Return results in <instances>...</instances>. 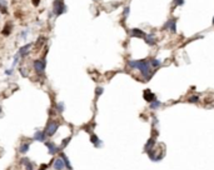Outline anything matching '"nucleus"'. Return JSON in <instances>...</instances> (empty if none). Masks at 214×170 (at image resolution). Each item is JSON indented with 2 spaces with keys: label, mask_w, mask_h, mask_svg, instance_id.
Returning <instances> with one entry per match:
<instances>
[{
  "label": "nucleus",
  "mask_w": 214,
  "mask_h": 170,
  "mask_svg": "<svg viewBox=\"0 0 214 170\" xmlns=\"http://www.w3.org/2000/svg\"><path fill=\"white\" fill-rule=\"evenodd\" d=\"M128 65L132 69L140 70V73H142V75L144 76V79H145V80H149L152 78V75H153L152 70H153V68H152V65H150V60H148V59H143V60H129Z\"/></svg>",
  "instance_id": "1"
},
{
  "label": "nucleus",
  "mask_w": 214,
  "mask_h": 170,
  "mask_svg": "<svg viewBox=\"0 0 214 170\" xmlns=\"http://www.w3.org/2000/svg\"><path fill=\"white\" fill-rule=\"evenodd\" d=\"M53 14L55 16H59L62 15V14H64L65 11H67V6H65V4L63 0H55V1L53 3Z\"/></svg>",
  "instance_id": "2"
},
{
  "label": "nucleus",
  "mask_w": 214,
  "mask_h": 170,
  "mask_svg": "<svg viewBox=\"0 0 214 170\" xmlns=\"http://www.w3.org/2000/svg\"><path fill=\"white\" fill-rule=\"evenodd\" d=\"M58 127H59V123H58V121L50 120V121L48 123V125H46V129L44 130L45 134H46V136H53L55 133H57Z\"/></svg>",
  "instance_id": "3"
},
{
  "label": "nucleus",
  "mask_w": 214,
  "mask_h": 170,
  "mask_svg": "<svg viewBox=\"0 0 214 170\" xmlns=\"http://www.w3.org/2000/svg\"><path fill=\"white\" fill-rule=\"evenodd\" d=\"M33 67H34V70L38 74H44L45 73V68H46V60L45 59L35 60L34 64H33Z\"/></svg>",
  "instance_id": "4"
},
{
  "label": "nucleus",
  "mask_w": 214,
  "mask_h": 170,
  "mask_svg": "<svg viewBox=\"0 0 214 170\" xmlns=\"http://www.w3.org/2000/svg\"><path fill=\"white\" fill-rule=\"evenodd\" d=\"M53 168H54V170H64V168H65V163H64V160H63L62 157H59V158H57V159L54 160Z\"/></svg>",
  "instance_id": "5"
},
{
  "label": "nucleus",
  "mask_w": 214,
  "mask_h": 170,
  "mask_svg": "<svg viewBox=\"0 0 214 170\" xmlns=\"http://www.w3.org/2000/svg\"><path fill=\"white\" fill-rule=\"evenodd\" d=\"M31 45H33L31 42H28V44H25L24 46H21V48L19 49V51H18V54L20 55V58H23V56H26L28 54H29Z\"/></svg>",
  "instance_id": "6"
},
{
  "label": "nucleus",
  "mask_w": 214,
  "mask_h": 170,
  "mask_svg": "<svg viewBox=\"0 0 214 170\" xmlns=\"http://www.w3.org/2000/svg\"><path fill=\"white\" fill-rule=\"evenodd\" d=\"M45 145L49 149L50 154H57L59 152V146H57V144L53 143V141H45Z\"/></svg>",
  "instance_id": "7"
},
{
  "label": "nucleus",
  "mask_w": 214,
  "mask_h": 170,
  "mask_svg": "<svg viewBox=\"0 0 214 170\" xmlns=\"http://www.w3.org/2000/svg\"><path fill=\"white\" fill-rule=\"evenodd\" d=\"M33 139L36 140V141H45V139H46V134H45V131H40V130L35 131L34 138H33Z\"/></svg>",
  "instance_id": "8"
},
{
  "label": "nucleus",
  "mask_w": 214,
  "mask_h": 170,
  "mask_svg": "<svg viewBox=\"0 0 214 170\" xmlns=\"http://www.w3.org/2000/svg\"><path fill=\"white\" fill-rule=\"evenodd\" d=\"M144 40H145L147 44H148V45H150V46L155 45V42H157V39H155L154 34H147L145 36H144Z\"/></svg>",
  "instance_id": "9"
},
{
  "label": "nucleus",
  "mask_w": 214,
  "mask_h": 170,
  "mask_svg": "<svg viewBox=\"0 0 214 170\" xmlns=\"http://www.w3.org/2000/svg\"><path fill=\"white\" fill-rule=\"evenodd\" d=\"M143 96H144V99H145V101H148V103H152V101L155 99V95L149 90V89H147V90L144 91Z\"/></svg>",
  "instance_id": "10"
},
{
  "label": "nucleus",
  "mask_w": 214,
  "mask_h": 170,
  "mask_svg": "<svg viewBox=\"0 0 214 170\" xmlns=\"http://www.w3.org/2000/svg\"><path fill=\"white\" fill-rule=\"evenodd\" d=\"M20 164L24 165L26 170H33V169H34V165H33V164L30 163V160L26 159V158H23V159L20 160Z\"/></svg>",
  "instance_id": "11"
},
{
  "label": "nucleus",
  "mask_w": 214,
  "mask_h": 170,
  "mask_svg": "<svg viewBox=\"0 0 214 170\" xmlns=\"http://www.w3.org/2000/svg\"><path fill=\"white\" fill-rule=\"evenodd\" d=\"M132 36H134V38H143L144 39V36H145L147 34L144 33L143 30H140V29H132Z\"/></svg>",
  "instance_id": "12"
},
{
  "label": "nucleus",
  "mask_w": 214,
  "mask_h": 170,
  "mask_svg": "<svg viewBox=\"0 0 214 170\" xmlns=\"http://www.w3.org/2000/svg\"><path fill=\"white\" fill-rule=\"evenodd\" d=\"M168 29L171 33H176V20H175V19L168 20Z\"/></svg>",
  "instance_id": "13"
},
{
  "label": "nucleus",
  "mask_w": 214,
  "mask_h": 170,
  "mask_svg": "<svg viewBox=\"0 0 214 170\" xmlns=\"http://www.w3.org/2000/svg\"><path fill=\"white\" fill-rule=\"evenodd\" d=\"M90 141H91L93 144H94L95 148H100V146H101V140L98 138L96 135H91V136H90Z\"/></svg>",
  "instance_id": "14"
},
{
  "label": "nucleus",
  "mask_w": 214,
  "mask_h": 170,
  "mask_svg": "<svg viewBox=\"0 0 214 170\" xmlns=\"http://www.w3.org/2000/svg\"><path fill=\"white\" fill-rule=\"evenodd\" d=\"M155 145V139L154 138H150L149 140L147 141V144H145V152H148V150H150V149H153V146Z\"/></svg>",
  "instance_id": "15"
},
{
  "label": "nucleus",
  "mask_w": 214,
  "mask_h": 170,
  "mask_svg": "<svg viewBox=\"0 0 214 170\" xmlns=\"http://www.w3.org/2000/svg\"><path fill=\"white\" fill-rule=\"evenodd\" d=\"M0 11L6 14L8 13V1L6 0H0Z\"/></svg>",
  "instance_id": "16"
},
{
  "label": "nucleus",
  "mask_w": 214,
  "mask_h": 170,
  "mask_svg": "<svg viewBox=\"0 0 214 170\" xmlns=\"http://www.w3.org/2000/svg\"><path fill=\"white\" fill-rule=\"evenodd\" d=\"M162 106V103L159 101V100H157V99H154L152 103H150V109H153V110H157V109H159V108Z\"/></svg>",
  "instance_id": "17"
},
{
  "label": "nucleus",
  "mask_w": 214,
  "mask_h": 170,
  "mask_svg": "<svg viewBox=\"0 0 214 170\" xmlns=\"http://www.w3.org/2000/svg\"><path fill=\"white\" fill-rule=\"evenodd\" d=\"M29 146H30V143H24V144H21V145L19 146V152H20L21 154L28 153V150H29Z\"/></svg>",
  "instance_id": "18"
},
{
  "label": "nucleus",
  "mask_w": 214,
  "mask_h": 170,
  "mask_svg": "<svg viewBox=\"0 0 214 170\" xmlns=\"http://www.w3.org/2000/svg\"><path fill=\"white\" fill-rule=\"evenodd\" d=\"M150 65H152L153 69H157V68H159L162 65V61L159 59H152L150 60Z\"/></svg>",
  "instance_id": "19"
},
{
  "label": "nucleus",
  "mask_w": 214,
  "mask_h": 170,
  "mask_svg": "<svg viewBox=\"0 0 214 170\" xmlns=\"http://www.w3.org/2000/svg\"><path fill=\"white\" fill-rule=\"evenodd\" d=\"M60 157H62V158H63V160H64V163H65V168L69 169V170H72V165H70V163H69V159L67 158V155H65V154H60Z\"/></svg>",
  "instance_id": "20"
},
{
  "label": "nucleus",
  "mask_w": 214,
  "mask_h": 170,
  "mask_svg": "<svg viewBox=\"0 0 214 170\" xmlns=\"http://www.w3.org/2000/svg\"><path fill=\"white\" fill-rule=\"evenodd\" d=\"M29 33H30V29H25V30H23L21 33H20V39H23V40H26V38H28V35H29Z\"/></svg>",
  "instance_id": "21"
},
{
  "label": "nucleus",
  "mask_w": 214,
  "mask_h": 170,
  "mask_svg": "<svg viewBox=\"0 0 214 170\" xmlns=\"http://www.w3.org/2000/svg\"><path fill=\"white\" fill-rule=\"evenodd\" d=\"M57 109H58V111H59V113H63V111H64V103H63V101L58 103V105H57Z\"/></svg>",
  "instance_id": "22"
},
{
  "label": "nucleus",
  "mask_w": 214,
  "mask_h": 170,
  "mask_svg": "<svg viewBox=\"0 0 214 170\" xmlns=\"http://www.w3.org/2000/svg\"><path fill=\"white\" fill-rule=\"evenodd\" d=\"M184 1L185 0H174V5L175 6H182V5H184Z\"/></svg>",
  "instance_id": "23"
},
{
  "label": "nucleus",
  "mask_w": 214,
  "mask_h": 170,
  "mask_svg": "<svg viewBox=\"0 0 214 170\" xmlns=\"http://www.w3.org/2000/svg\"><path fill=\"white\" fill-rule=\"evenodd\" d=\"M188 101H189V103H198V101H199V98L195 96V95H194V96H190V98L188 99Z\"/></svg>",
  "instance_id": "24"
},
{
  "label": "nucleus",
  "mask_w": 214,
  "mask_h": 170,
  "mask_svg": "<svg viewBox=\"0 0 214 170\" xmlns=\"http://www.w3.org/2000/svg\"><path fill=\"white\" fill-rule=\"evenodd\" d=\"M19 59H20V55L19 54H16L15 56H14V61H13V68L15 67V65L18 64V61H19Z\"/></svg>",
  "instance_id": "25"
},
{
  "label": "nucleus",
  "mask_w": 214,
  "mask_h": 170,
  "mask_svg": "<svg viewBox=\"0 0 214 170\" xmlns=\"http://www.w3.org/2000/svg\"><path fill=\"white\" fill-rule=\"evenodd\" d=\"M129 11H130V8H129V6H127V8L124 9V13H123L124 18H128V15H129Z\"/></svg>",
  "instance_id": "26"
},
{
  "label": "nucleus",
  "mask_w": 214,
  "mask_h": 170,
  "mask_svg": "<svg viewBox=\"0 0 214 170\" xmlns=\"http://www.w3.org/2000/svg\"><path fill=\"white\" fill-rule=\"evenodd\" d=\"M9 28H10V24H9V23H8V24H6V26L4 28V34H5V35H8L9 33H10V31H9Z\"/></svg>",
  "instance_id": "27"
},
{
  "label": "nucleus",
  "mask_w": 214,
  "mask_h": 170,
  "mask_svg": "<svg viewBox=\"0 0 214 170\" xmlns=\"http://www.w3.org/2000/svg\"><path fill=\"white\" fill-rule=\"evenodd\" d=\"M20 73H21V75H23V76H24V78H26V76H28V74H26V70H25L24 68H20Z\"/></svg>",
  "instance_id": "28"
},
{
  "label": "nucleus",
  "mask_w": 214,
  "mask_h": 170,
  "mask_svg": "<svg viewBox=\"0 0 214 170\" xmlns=\"http://www.w3.org/2000/svg\"><path fill=\"white\" fill-rule=\"evenodd\" d=\"M103 94V88H96V95H100Z\"/></svg>",
  "instance_id": "29"
},
{
  "label": "nucleus",
  "mask_w": 214,
  "mask_h": 170,
  "mask_svg": "<svg viewBox=\"0 0 214 170\" xmlns=\"http://www.w3.org/2000/svg\"><path fill=\"white\" fill-rule=\"evenodd\" d=\"M13 70H14L13 68H11V69H6V70H5V75H11V74H13Z\"/></svg>",
  "instance_id": "30"
},
{
  "label": "nucleus",
  "mask_w": 214,
  "mask_h": 170,
  "mask_svg": "<svg viewBox=\"0 0 214 170\" xmlns=\"http://www.w3.org/2000/svg\"><path fill=\"white\" fill-rule=\"evenodd\" d=\"M0 113H1V106H0Z\"/></svg>",
  "instance_id": "31"
},
{
  "label": "nucleus",
  "mask_w": 214,
  "mask_h": 170,
  "mask_svg": "<svg viewBox=\"0 0 214 170\" xmlns=\"http://www.w3.org/2000/svg\"><path fill=\"white\" fill-rule=\"evenodd\" d=\"M213 24H214V18H213Z\"/></svg>",
  "instance_id": "32"
}]
</instances>
